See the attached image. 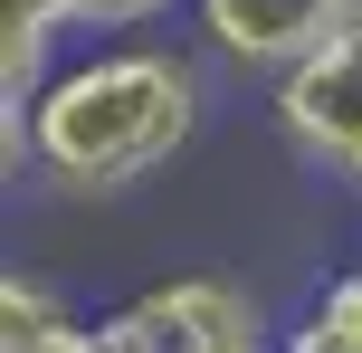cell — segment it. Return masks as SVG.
I'll list each match as a JSON object with an SVG mask.
<instances>
[{
	"label": "cell",
	"instance_id": "1",
	"mask_svg": "<svg viewBox=\"0 0 362 353\" xmlns=\"http://www.w3.org/2000/svg\"><path fill=\"white\" fill-rule=\"evenodd\" d=\"M210 115V67L172 38H95L57 57V76L19 115H0L10 182H38L57 201H115L181 163Z\"/></svg>",
	"mask_w": 362,
	"mask_h": 353
},
{
	"label": "cell",
	"instance_id": "2",
	"mask_svg": "<svg viewBox=\"0 0 362 353\" xmlns=\"http://www.w3.org/2000/svg\"><path fill=\"white\" fill-rule=\"evenodd\" d=\"M105 353H276L286 325H267V306L219 267H172V277L134 287L124 306L95 316Z\"/></svg>",
	"mask_w": 362,
	"mask_h": 353
},
{
	"label": "cell",
	"instance_id": "3",
	"mask_svg": "<svg viewBox=\"0 0 362 353\" xmlns=\"http://www.w3.org/2000/svg\"><path fill=\"white\" fill-rule=\"evenodd\" d=\"M267 125L305 172H325V182H344L362 201V0L296 76L267 86Z\"/></svg>",
	"mask_w": 362,
	"mask_h": 353
},
{
	"label": "cell",
	"instance_id": "4",
	"mask_svg": "<svg viewBox=\"0 0 362 353\" xmlns=\"http://www.w3.org/2000/svg\"><path fill=\"white\" fill-rule=\"evenodd\" d=\"M181 19H191L181 48H200L210 76L267 96L276 76H296V67H305V57L353 19V0H191Z\"/></svg>",
	"mask_w": 362,
	"mask_h": 353
},
{
	"label": "cell",
	"instance_id": "5",
	"mask_svg": "<svg viewBox=\"0 0 362 353\" xmlns=\"http://www.w3.org/2000/svg\"><path fill=\"white\" fill-rule=\"evenodd\" d=\"M286 344H305V353H362V258L334 267V277L286 316Z\"/></svg>",
	"mask_w": 362,
	"mask_h": 353
},
{
	"label": "cell",
	"instance_id": "6",
	"mask_svg": "<svg viewBox=\"0 0 362 353\" xmlns=\"http://www.w3.org/2000/svg\"><path fill=\"white\" fill-rule=\"evenodd\" d=\"M67 325H76V306L57 296L38 267H10V277H0V353H10V344H38V335H67Z\"/></svg>",
	"mask_w": 362,
	"mask_h": 353
},
{
	"label": "cell",
	"instance_id": "7",
	"mask_svg": "<svg viewBox=\"0 0 362 353\" xmlns=\"http://www.w3.org/2000/svg\"><path fill=\"white\" fill-rule=\"evenodd\" d=\"M172 10H191V0H67V29H86V38H134V29H153V19H172Z\"/></svg>",
	"mask_w": 362,
	"mask_h": 353
},
{
	"label": "cell",
	"instance_id": "8",
	"mask_svg": "<svg viewBox=\"0 0 362 353\" xmlns=\"http://www.w3.org/2000/svg\"><path fill=\"white\" fill-rule=\"evenodd\" d=\"M10 353H105V335H95V325L76 316L67 335H38V344H10Z\"/></svg>",
	"mask_w": 362,
	"mask_h": 353
},
{
	"label": "cell",
	"instance_id": "9",
	"mask_svg": "<svg viewBox=\"0 0 362 353\" xmlns=\"http://www.w3.org/2000/svg\"><path fill=\"white\" fill-rule=\"evenodd\" d=\"M276 353H286V344H276Z\"/></svg>",
	"mask_w": 362,
	"mask_h": 353
}]
</instances>
